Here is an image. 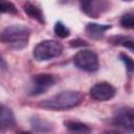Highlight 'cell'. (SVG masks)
<instances>
[{
	"mask_svg": "<svg viewBox=\"0 0 134 134\" xmlns=\"http://www.w3.org/2000/svg\"><path fill=\"white\" fill-rule=\"evenodd\" d=\"M84 100V94L75 90H65L40 102L39 106L46 110L62 111L79 106Z\"/></svg>",
	"mask_w": 134,
	"mask_h": 134,
	"instance_id": "6da1fadb",
	"label": "cell"
},
{
	"mask_svg": "<svg viewBox=\"0 0 134 134\" xmlns=\"http://www.w3.org/2000/svg\"><path fill=\"white\" fill-rule=\"evenodd\" d=\"M30 36V29L22 24L6 26L0 32V41L13 49L20 50L27 46Z\"/></svg>",
	"mask_w": 134,
	"mask_h": 134,
	"instance_id": "7a4b0ae2",
	"label": "cell"
},
{
	"mask_svg": "<svg viewBox=\"0 0 134 134\" xmlns=\"http://www.w3.org/2000/svg\"><path fill=\"white\" fill-rule=\"evenodd\" d=\"M63 52V46L54 40H44L36 45L34 57L37 61H49L58 58Z\"/></svg>",
	"mask_w": 134,
	"mask_h": 134,
	"instance_id": "3957f363",
	"label": "cell"
},
{
	"mask_svg": "<svg viewBox=\"0 0 134 134\" xmlns=\"http://www.w3.org/2000/svg\"><path fill=\"white\" fill-rule=\"evenodd\" d=\"M73 64L86 72H94L99 67L97 54L90 49H83L76 52L73 57Z\"/></svg>",
	"mask_w": 134,
	"mask_h": 134,
	"instance_id": "277c9868",
	"label": "cell"
},
{
	"mask_svg": "<svg viewBox=\"0 0 134 134\" xmlns=\"http://www.w3.org/2000/svg\"><path fill=\"white\" fill-rule=\"evenodd\" d=\"M112 122L114 126L129 132L133 133L134 131V111L132 107L126 106V107H120L115 110L113 117H112Z\"/></svg>",
	"mask_w": 134,
	"mask_h": 134,
	"instance_id": "5b68a950",
	"label": "cell"
},
{
	"mask_svg": "<svg viewBox=\"0 0 134 134\" xmlns=\"http://www.w3.org/2000/svg\"><path fill=\"white\" fill-rule=\"evenodd\" d=\"M55 83V79L49 73H38L31 77V82L28 89V94L32 96L45 93Z\"/></svg>",
	"mask_w": 134,
	"mask_h": 134,
	"instance_id": "8992f818",
	"label": "cell"
},
{
	"mask_svg": "<svg viewBox=\"0 0 134 134\" xmlns=\"http://www.w3.org/2000/svg\"><path fill=\"white\" fill-rule=\"evenodd\" d=\"M116 93L115 88L108 82H99L90 88V96L97 102H106L114 97Z\"/></svg>",
	"mask_w": 134,
	"mask_h": 134,
	"instance_id": "52a82bcc",
	"label": "cell"
},
{
	"mask_svg": "<svg viewBox=\"0 0 134 134\" xmlns=\"http://www.w3.org/2000/svg\"><path fill=\"white\" fill-rule=\"evenodd\" d=\"M80 4L82 10L91 18H97L109 7L108 2L106 1H82Z\"/></svg>",
	"mask_w": 134,
	"mask_h": 134,
	"instance_id": "ba28073f",
	"label": "cell"
},
{
	"mask_svg": "<svg viewBox=\"0 0 134 134\" xmlns=\"http://www.w3.org/2000/svg\"><path fill=\"white\" fill-rule=\"evenodd\" d=\"M15 125V115L10 108L0 104V130L5 131Z\"/></svg>",
	"mask_w": 134,
	"mask_h": 134,
	"instance_id": "9c48e42d",
	"label": "cell"
},
{
	"mask_svg": "<svg viewBox=\"0 0 134 134\" xmlns=\"http://www.w3.org/2000/svg\"><path fill=\"white\" fill-rule=\"evenodd\" d=\"M111 28V25L108 24H98V23H88L86 25V34L88 37L94 39V40H99L102 39L106 31Z\"/></svg>",
	"mask_w": 134,
	"mask_h": 134,
	"instance_id": "30bf717a",
	"label": "cell"
},
{
	"mask_svg": "<svg viewBox=\"0 0 134 134\" xmlns=\"http://www.w3.org/2000/svg\"><path fill=\"white\" fill-rule=\"evenodd\" d=\"M23 10L25 12V14L27 16H29L30 18L35 19L36 21H38L41 24H45V18H44V14L42 12V9L35 3L31 2H26L23 5Z\"/></svg>",
	"mask_w": 134,
	"mask_h": 134,
	"instance_id": "8fae6325",
	"label": "cell"
},
{
	"mask_svg": "<svg viewBox=\"0 0 134 134\" xmlns=\"http://www.w3.org/2000/svg\"><path fill=\"white\" fill-rule=\"evenodd\" d=\"M29 122H30V126L32 127L34 131H36L38 133H48V132L52 131V129H53V126L50 121H48L44 118L38 117V116H32L29 119Z\"/></svg>",
	"mask_w": 134,
	"mask_h": 134,
	"instance_id": "7c38bea8",
	"label": "cell"
},
{
	"mask_svg": "<svg viewBox=\"0 0 134 134\" xmlns=\"http://www.w3.org/2000/svg\"><path fill=\"white\" fill-rule=\"evenodd\" d=\"M65 127L73 133H79V134H89L91 132V129L89 126L86 124H83L81 121H74V120H66L64 121Z\"/></svg>",
	"mask_w": 134,
	"mask_h": 134,
	"instance_id": "4fadbf2b",
	"label": "cell"
},
{
	"mask_svg": "<svg viewBox=\"0 0 134 134\" xmlns=\"http://www.w3.org/2000/svg\"><path fill=\"white\" fill-rule=\"evenodd\" d=\"M111 42L115 45H120L122 47L128 48L130 51L134 50V46H133V39L130 37H126V36H118V37H113L111 39Z\"/></svg>",
	"mask_w": 134,
	"mask_h": 134,
	"instance_id": "5bb4252c",
	"label": "cell"
},
{
	"mask_svg": "<svg viewBox=\"0 0 134 134\" xmlns=\"http://www.w3.org/2000/svg\"><path fill=\"white\" fill-rule=\"evenodd\" d=\"M53 30H54V34H55L59 38H62V39H65V38H67V37H69V35H70L69 28H67L66 25H65L63 22H61V21H59V22H57V23L54 24Z\"/></svg>",
	"mask_w": 134,
	"mask_h": 134,
	"instance_id": "9a60e30c",
	"label": "cell"
},
{
	"mask_svg": "<svg viewBox=\"0 0 134 134\" xmlns=\"http://www.w3.org/2000/svg\"><path fill=\"white\" fill-rule=\"evenodd\" d=\"M0 13L3 14H18V9L16 5L12 2L0 1Z\"/></svg>",
	"mask_w": 134,
	"mask_h": 134,
	"instance_id": "2e32d148",
	"label": "cell"
},
{
	"mask_svg": "<svg viewBox=\"0 0 134 134\" xmlns=\"http://www.w3.org/2000/svg\"><path fill=\"white\" fill-rule=\"evenodd\" d=\"M120 25L128 29L134 28V16L132 14H125L120 18Z\"/></svg>",
	"mask_w": 134,
	"mask_h": 134,
	"instance_id": "e0dca14e",
	"label": "cell"
},
{
	"mask_svg": "<svg viewBox=\"0 0 134 134\" xmlns=\"http://www.w3.org/2000/svg\"><path fill=\"white\" fill-rule=\"evenodd\" d=\"M119 59H120V60L122 61V63L125 64V66H126V68H127L128 72H129V73H132L133 70H134V62H133V60H132L128 54H126V53H124V52H120V53H119Z\"/></svg>",
	"mask_w": 134,
	"mask_h": 134,
	"instance_id": "ac0fdd59",
	"label": "cell"
},
{
	"mask_svg": "<svg viewBox=\"0 0 134 134\" xmlns=\"http://www.w3.org/2000/svg\"><path fill=\"white\" fill-rule=\"evenodd\" d=\"M70 46L71 47H80V46H87L88 43H86L84 40H81V39H74V40H71L69 42Z\"/></svg>",
	"mask_w": 134,
	"mask_h": 134,
	"instance_id": "d6986e66",
	"label": "cell"
},
{
	"mask_svg": "<svg viewBox=\"0 0 134 134\" xmlns=\"http://www.w3.org/2000/svg\"><path fill=\"white\" fill-rule=\"evenodd\" d=\"M0 68H2V69H5L6 68V62L4 61V59L2 58L1 54H0Z\"/></svg>",
	"mask_w": 134,
	"mask_h": 134,
	"instance_id": "ffe728a7",
	"label": "cell"
},
{
	"mask_svg": "<svg viewBox=\"0 0 134 134\" xmlns=\"http://www.w3.org/2000/svg\"><path fill=\"white\" fill-rule=\"evenodd\" d=\"M106 134H121V133H119V132H117V131H109V132H107Z\"/></svg>",
	"mask_w": 134,
	"mask_h": 134,
	"instance_id": "44dd1931",
	"label": "cell"
},
{
	"mask_svg": "<svg viewBox=\"0 0 134 134\" xmlns=\"http://www.w3.org/2000/svg\"><path fill=\"white\" fill-rule=\"evenodd\" d=\"M18 134H32V133L31 132H28V131H24V132H20Z\"/></svg>",
	"mask_w": 134,
	"mask_h": 134,
	"instance_id": "7402d4cb",
	"label": "cell"
}]
</instances>
